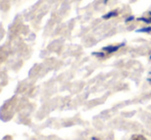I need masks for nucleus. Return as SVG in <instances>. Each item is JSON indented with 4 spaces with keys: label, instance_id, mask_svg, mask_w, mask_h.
Here are the masks:
<instances>
[{
    "label": "nucleus",
    "instance_id": "obj_1",
    "mask_svg": "<svg viewBox=\"0 0 151 140\" xmlns=\"http://www.w3.org/2000/svg\"><path fill=\"white\" fill-rule=\"evenodd\" d=\"M131 140H147V139L144 136H141V135H136V136H134Z\"/></svg>",
    "mask_w": 151,
    "mask_h": 140
}]
</instances>
